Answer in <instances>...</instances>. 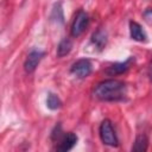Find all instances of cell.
Returning <instances> with one entry per match:
<instances>
[{"mask_svg": "<svg viewBox=\"0 0 152 152\" xmlns=\"http://www.w3.org/2000/svg\"><path fill=\"white\" fill-rule=\"evenodd\" d=\"M126 84L119 80H104L94 88V96L101 101H121L126 96Z\"/></svg>", "mask_w": 152, "mask_h": 152, "instance_id": "obj_1", "label": "cell"}, {"mask_svg": "<svg viewBox=\"0 0 152 152\" xmlns=\"http://www.w3.org/2000/svg\"><path fill=\"white\" fill-rule=\"evenodd\" d=\"M99 134H100V138H101V140L104 145H108V146H112V147L118 146L119 141H118L115 131L112 126V122L108 119H106L101 122L100 128H99Z\"/></svg>", "mask_w": 152, "mask_h": 152, "instance_id": "obj_2", "label": "cell"}, {"mask_svg": "<svg viewBox=\"0 0 152 152\" xmlns=\"http://www.w3.org/2000/svg\"><path fill=\"white\" fill-rule=\"evenodd\" d=\"M88 24H89V17H88V14L83 10H80L76 13L75 19H74V21L71 24V28H70L71 36L75 37V38L80 37L86 31Z\"/></svg>", "mask_w": 152, "mask_h": 152, "instance_id": "obj_3", "label": "cell"}, {"mask_svg": "<svg viewBox=\"0 0 152 152\" xmlns=\"http://www.w3.org/2000/svg\"><path fill=\"white\" fill-rule=\"evenodd\" d=\"M91 70H93L91 62L87 58H82V59L76 61L70 68L71 74L76 75L80 78H84V77L89 76L91 74Z\"/></svg>", "mask_w": 152, "mask_h": 152, "instance_id": "obj_4", "label": "cell"}, {"mask_svg": "<svg viewBox=\"0 0 152 152\" xmlns=\"http://www.w3.org/2000/svg\"><path fill=\"white\" fill-rule=\"evenodd\" d=\"M44 55H45V52L42 50H32L25 59V63H24L25 71L28 74L33 72L37 69V66H38L39 62L42 61V58L44 57Z\"/></svg>", "mask_w": 152, "mask_h": 152, "instance_id": "obj_5", "label": "cell"}, {"mask_svg": "<svg viewBox=\"0 0 152 152\" xmlns=\"http://www.w3.org/2000/svg\"><path fill=\"white\" fill-rule=\"evenodd\" d=\"M77 142V135L72 132H69V133H65L64 135L61 137V140H59V144L58 146L56 147L57 151L59 152H66V151H70Z\"/></svg>", "mask_w": 152, "mask_h": 152, "instance_id": "obj_6", "label": "cell"}, {"mask_svg": "<svg viewBox=\"0 0 152 152\" xmlns=\"http://www.w3.org/2000/svg\"><path fill=\"white\" fill-rule=\"evenodd\" d=\"M134 61V58H128L127 61L125 62H121V63H115L110 66H108V69L106 70V72L109 75V76H114V75H120V74H124L126 72L128 69H129V65H131V62Z\"/></svg>", "mask_w": 152, "mask_h": 152, "instance_id": "obj_7", "label": "cell"}, {"mask_svg": "<svg viewBox=\"0 0 152 152\" xmlns=\"http://www.w3.org/2000/svg\"><path fill=\"white\" fill-rule=\"evenodd\" d=\"M129 33H131V38L137 42H146L147 40V36H146L145 31L137 21L129 23Z\"/></svg>", "mask_w": 152, "mask_h": 152, "instance_id": "obj_8", "label": "cell"}, {"mask_svg": "<svg viewBox=\"0 0 152 152\" xmlns=\"http://www.w3.org/2000/svg\"><path fill=\"white\" fill-rule=\"evenodd\" d=\"M91 42H93V44H94L95 46H97L100 50L103 49V48L106 46V44H107V33H106L103 30H101V28L96 30V31L93 33V36H91Z\"/></svg>", "mask_w": 152, "mask_h": 152, "instance_id": "obj_9", "label": "cell"}, {"mask_svg": "<svg viewBox=\"0 0 152 152\" xmlns=\"http://www.w3.org/2000/svg\"><path fill=\"white\" fill-rule=\"evenodd\" d=\"M72 49V42L69 38H63L58 46H57V57H63L65 55H68Z\"/></svg>", "mask_w": 152, "mask_h": 152, "instance_id": "obj_10", "label": "cell"}, {"mask_svg": "<svg viewBox=\"0 0 152 152\" xmlns=\"http://www.w3.org/2000/svg\"><path fill=\"white\" fill-rule=\"evenodd\" d=\"M147 145H148V139L145 134H139L135 138L134 145L132 146V151L135 152H145L147 150Z\"/></svg>", "mask_w": 152, "mask_h": 152, "instance_id": "obj_11", "label": "cell"}, {"mask_svg": "<svg viewBox=\"0 0 152 152\" xmlns=\"http://www.w3.org/2000/svg\"><path fill=\"white\" fill-rule=\"evenodd\" d=\"M46 106H48L49 109H51V110H56V109L61 108V106H62V101L59 100V97H58L57 95L50 93V94L48 95V99H46Z\"/></svg>", "mask_w": 152, "mask_h": 152, "instance_id": "obj_12", "label": "cell"}, {"mask_svg": "<svg viewBox=\"0 0 152 152\" xmlns=\"http://www.w3.org/2000/svg\"><path fill=\"white\" fill-rule=\"evenodd\" d=\"M51 19L57 21V23H63L64 21V17H63V10H62V6L61 4H56L53 6V10H52V13H51Z\"/></svg>", "mask_w": 152, "mask_h": 152, "instance_id": "obj_13", "label": "cell"}, {"mask_svg": "<svg viewBox=\"0 0 152 152\" xmlns=\"http://www.w3.org/2000/svg\"><path fill=\"white\" fill-rule=\"evenodd\" d=\"M61 133H62V127H61V125H57L55 127V129L52 131V133H51V139L52 140H58L62 137Z\"/></svg>", "mask_w": 152, "mask_h": 152, "instance_id": "obj_14", "label": "cell"}]
</instances>
